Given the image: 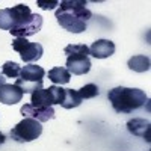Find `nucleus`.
Segmentation results:
<instances>
[{
    "label": "nucleus",
    "instance_id": "3",
    "mask_svg": "<svg viewBox=\"0 0 151 151\" xmlns=\"http://www.w3.org/2000/svg\"><path fill=\"white\" fill-rule=\"evenodd\" d=\"M45 77V71L42 67L35 65V64H27L21 68L20 77L14 85L20 86L24 94H32L36 89H41Z\"/></svg>",
    "mask_w": 151,
    "mask_h": 151
},
{
    "label": "nucleus",
    "instance_id": "17",
    "mask_svg": "<svg viewBox=\"0 0 151 151\" xmlns=\"http://www.w3.org/2000/svg\"><path fill=\"white\" fill-rule=\"evenodd\" d=\"M20 73H21V67L17 64V62L8 60V62H5L3 67H2V74L5 76V77H9V79L20 77Z\"/></svg>",
    "mask_w": 151,
    "mask_h": 151
},
{
    "label": "nucleus",
    "instance_id": "15",
    "mask_svg": "<svg viewBox=\"0 0 151 151\" xmlns=\"http://www.w3.org/2000/svg\"><path fill=\"white\" fill-rule=\"evenodd\" d=\"M48 79L52 80L55 85H65V83L70 82L71 74L64 67H55V68H52L48 71Z\"/></svg>",
    "mask_w": 151,
    "mask_h": 151
},
{
    "label": "nucleus",
    "instance_id": "8",
    "mask_svg": "<svg viewBox=\"0 0 151 151\" xmlns=\"http://www.w3.org/2000/svg\"><path fill=\"white\" fill-rule=\"evenodd\" d=\"M41 27H42V17L40 14H32L27 21H24L18 27L9 30V33L14 35L15 38H27L38 33L41 30Z\"/></svg>",
    "mask_w": 151,
    "mask_h": 151
},
{
    "label": "nucleus",
    "instance_id": "22",
    "mask_svg": "<svg viewBox=\"0 0 151 151\" xmlns=\"http://www.w3.org/2000/svg\"><path fill=\"white\" fill-rule=\"evenodd\" d=\"M5 80H6V79H5V76H3L2 73H0V86L5 85Z\"/></svg>",
    "mask_w": 151,
    "mask_h": 151
},
{
    "label": "nucleus",
    "instance_id": "20",
    "mask_svg": "<svg viewBox=\"0 0 151 151\" xmlns=\"http://www.w3.org/2000/svg\"><path fill=\"white\" fill-rule=\"evenodd\" d=\"M38 6L48 11V9H55L56 6H59L58 2H42V0H38Z\"/></svg>",
    "mask_w": 151,
    "mask_h": 151
},
{
    "label": "nucleus",
    "instance_id": "7",
    "mask_svg": "<svg viewBox=\"0 0 151 151\" xmlns=\"http://www.w3.org/2000/svg\"><path fill=\"white\" fill-rule=\"evenodd\" d=\"M12 48H14L17 53H20L21 60L26 62V64L38 60L44 53V48H42L41 44L29 42L26 38H15V40L12 41Z\"/></svg>",
    "mask_w": 151,
    "mask_h": 151
},
{
    "label": "nucleus",
    "instance_id": "10",
    "mask_svg": "<svg viewBox=\"0 0 151 151\" xmlns=\"http://www.w3.org/2000/svg\"><path fill=\"white\" fill-rule=\"evenodd\" d=\"M24 92L20 86L17 85H9V83H5L0 86V103L3 104H17L21 101Z\"/></svg>",
    "mask_w": 151,
    "mask_h": 151
},
{
    "label": "nucleus",
    "instance_id": "11",
    "mask_svg": "<svg viewBox=\"0 0 151 151\" xmlns=\"http://www.w3.org/2000/svg\"><path fill=\"white\" fill-rule=\"evenodd\" d=\"M21 113L26 118H33L40 122H44V121L55 118L53 107H36V106H32V104H24L21 107Z\"/></svg>",
    "mask_w": 151,
    "mask_h": 151
},
{
    "label": "nucleus",
    "instance_id": "9",
    "mask_svg": "<svg viewBox=\"0 0 151 151\" xmlns=\"http://www.w3.org/2000/svg\"><path fill=\"white\" fill-rule=\"evenodd\" d=\"M65 67H67L70 74L83 76V74L89 73V70H91V60H89V58L85 56V55L68 56L67 62H65Z\"/></svg>",
    "mask_w": 151,
    "mask_h": 151
},
{
    "label": "nucleus",
    "instance_id": "19",
    "mask_svg": "<svg viewBox=\"0 0 151 151\" xmlns=\"http://www.w3.org/2000/svg\"><path fill=\"white\" fill-rule=\"evenodd\" d=\"M64 52L67 56H77V55H89V47L86 44H70L64 48Z\"/></svg>",
    "mask_w": 151,
    "mask_h": 151
},
{
    "label": "nucleus",
    "instance_id": "2",
    "mask_svg": "<svg viewBox=\"0 0 151 151\" xmlns=\"http://www.w3.org/2000/svg\"><path fill=\"white\" fill-rule=\"evenodd\" d=\"M107 98L116 113H132L148 104L147 94L139 88L116 86L107 92Z\"/></svg>",
    "mask_w": 151,
    "mask_h": 151
},
{
    "label": "nucleus",
    "instance_id": "6",
    "mask_svg": "<svg viewBox=\"0 0 151 151\" xmlns=\"http://www.w3.org/2000/svg\"><path fill=\"white\" fill-rule=\"evenodd\" d=\"M65 89L60 86H50L48 89H36L32 92V106L36 107H52L53 104H60L64 100Z\"/></svg>",
    "mask_w": 151,
    "mask_h": 151
},
{
    "label": "nucleus",
    "instance_id": "4",
    "mask_svg": "<svg viewBox=\"0 0 151 151\" xmlns=\"http://www.w3.org/2000/svg\"><path fill=\"white\" fill-rule=\"evenodd\" d=\"M32 15L30 8L27 5H17L12 8H6L0 11V29L2 30H12L18 27L20 24L27 21Z\"/></svg>",
    "mask_w": 151,
    "mask_h": 151
},
{
    "label": "nucleus",
    "instance_id": "14",
    "mask_svg": "<svg viewBox=\"0 0 151 151\" xmlns=\"http://www.w3.org/2000/svg\"><path fill=\"white\" fill-rule=\"evenodd\" d=\"M127 65H129L130 70H133L136 73H145V71L150 70L151 64H150V58L148 56H145V55H136V56L129 59Z\"/></svg>",
    "mask_w": 151,
    "mask_h": 151
},
{
    "label": "nucleus",
    "instance_id": "16",
    "mask_svg": "<svg viewBox=\"0 0 151 151\" xmlns=\"http://www.w3.org/2000/svg\"><path fill=\"white\" fill-rule=\"evenodd\" d=\"M80 104H82V98L79 92L76 89H65L64 100H62L60 106L64 109H74V107H79Z\"/></svg>",
    "mask_w": 151,
    "mask_h": 151
},
{
    "label": "nucleus",
    "instance_id": "13",
    "mask_svg": "<svg viewBox=\"0 0 151 151\" xmlns=\"http://www.w3.org/2000/svg\"><path fill=\"white\" fill-rule=\"evenodd\" d=\"M115 53V44L109 40H97L89 47V55L95 59H106Z\"/></svg>",
    "mask_w": 151,
    "mask_h": 151
},
{
    "label": "nucleus",
    "instance_id": "18",
    "mask_svg": "<svg viewBox=\"0 0 151 151\" xmlns=\"http://www.w3.org/2000/svg\"><path fill=\"white\" fill-rule=\"evenodd\" d=\"M77 92H79L82 100H89V98H95L100 94V89L95 83H88V85L82 86Z\"/></svg>",
    "mask_w": 151,
    "mask_h": 151
},
{
    "label": "nucleus",
    "instance_id": "21",
    "mask_svg": "<svg viewBox=\"0 0 151 151\" xmlns=\"http://www.w3.org/2000/svg\"><path fill=\"white\" fill-rule=\"evenodd\" d=\"M5 141H6V136H5L2 132H0V145H3V144H5Z\"/></svg>",
    "mask_w": 151,
    "mask_h": 151
},
{
    "label": "nucleus",
    "instance_id": "5",
    "mask_svg": "<svg viewBox=\"0 0 151 151\" xmlns=\"http://www.w3.org/2000/svg\"><path fill=\"white\" fill-rule=\"evenodd\" d=\"M42 133V125L40 121L33 118H24L21 122H18L15 127L11 130V137L15 142L24 144V142H32L41 136Z\"/></svg>",
    "mask_w": 151,
    "mask_h": 151
},
{
    "label": "nucleus",
    "instance_id": "12",
    "mask_svg": "<svg viewBox=\"0 0 151 151\" xmlns=\"http://www.w3.org/2000/svg\"><path fill=\"white\" fill-rule=\"evenodd\" d=\"M127 130L134 134L139 136L142 139H145L147 142H150V130H151V124L148 119L144 118H133L127 122Z\"/></svg>",
    "mask_w": 151,
    "mask_h": 151
},
{
    "label": "nucleus",
    "instance_id": "1",
    "mask_svg": "<svg viewBox=\"0 0 151 151\" xmlns=\"http://www.w3.org/2000/svg\"><path fill=\"white\" fill-rule=\"evenodd\" d=\"M92 17V12L86 8L83 0H64L56 11V20L68 32L82 33L86 30V21Z\"/></svg>",
    "mask_w": 151,
    "mask_h": 151
}]
</instances>
